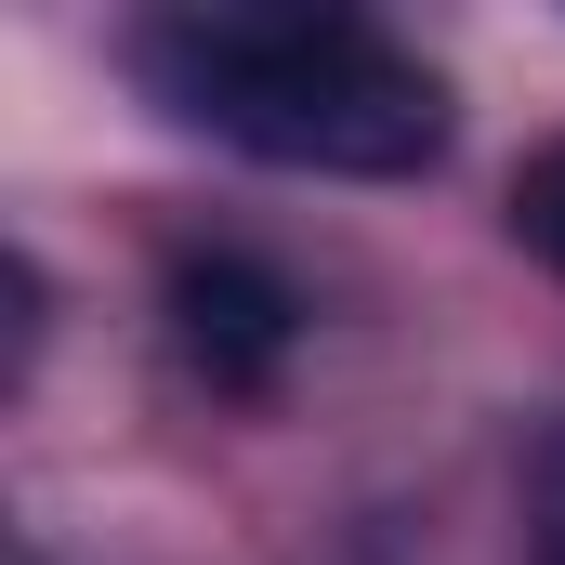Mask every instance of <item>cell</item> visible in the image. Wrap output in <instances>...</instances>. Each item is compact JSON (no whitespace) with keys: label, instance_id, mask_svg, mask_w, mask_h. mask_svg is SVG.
<instances>
[{"label":"cell","instance_id":"obj_1","mask_svg":"<svg viewBox=\"0 0 565 565\" xmlns=\"http://www.w3.org/2000/svg\"><path fill=\"white\" fill-rule=\"evenodd\" d=\"M132 79L184 132H224L237 158H277V171L395 184V171H434L447 158V79L408 40H382L369 13L198 0V13L132 26Z\"/></svg>","mask_w":565,"mask_h":565},{"label":"cell","instance_id":"obj_2","mask_svg":"<svg viewBox=\"0 0 565 565\" xmlns=\"http://www.w3.org/2000/svg\"><path fill=\"white\" fill-rule=\"evenodd\" d=\"M171 342H184L224 395H250V382H277V355L302 342V302H289V277H264L250 250H184V264H171Z\"/></svg>","mask_w":565,"mask_h":565},{"label":"cell","instance_id":"obj_3","mask_svg":"<svg viewBox=\"0 0 565 565\" xmlns=\"http://www.w3.org/2000/svg\"><path fill=\"white\" fill-rule=\"evenodd\" d=\"M513 237H526V250L565 277V145H540V158L513 171Z\"/></svg>","mask_w":565,"mask_h":565},{"label":"cell","instance_id":"obj_4","mask_svg":"<svg viewBox=\"0 0 565 565\" xmlns=\"http://www.w3.org/2000/svg\"><path fill=\"white\" fill-rule=\"evenodd\" d=\"M540 565H565V434H553V460H540Z\"/></svg>","mask_w":565,"mask_h":565}]
</instances>
